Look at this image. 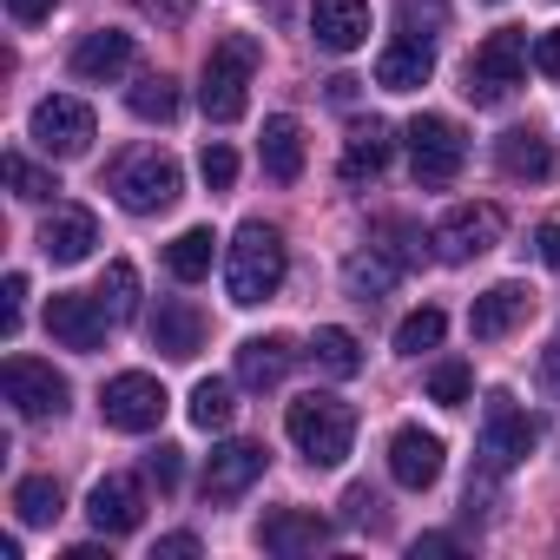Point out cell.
<instances>
[{
  "instance_id": "13",
  "label": "cell",
  "mask_w": 560,
  "mask_h": 560,
  "mask_svg": "<svg viewBox=\"0 0 560 560\" xmlns=\"http://www.w3.org/2000/svg\"><path fill=\"white\" fill-rule=\"evenodd\" d=\"M132 60H139V47H132V34H119V27H100V34H86L80 47H73V80H86V86H119L126 73H132Z\"/></svg>"
},
{
  "instance_id": "11",
  "label": "cell",
  "mask_w": 560,
  "mask_h": 560,
  "mask_svg": "<svg viewBox=\"0 0 560 560\" xmlns=\"http://www.w3.org/2000/svg\"><path fill=\"white\" fill-rule=\"evenodd\" d=\"M501 231H508V218H501L494 205H455V211L435 224V244H442L448 264H468V257H488V250L501 244Z\"/></svg>"
},
{
  "instance_id": "15",
  "label": "cell",
  "mask_w": 560,
  "mask_h": 560,
  "mask_svg": "<svg viewBox=\"0 0 560 560\" xmlns=\"http://www.w3.org/2000/svg\"><path fill=\"white\" fill-rule=\"evenodd\" d=\"M86 521L100 534H132L145 521V481L139 475H100L86 494Z\"/></svg>"
},
{
  "instance_id": "27",
  "label": "cell",
  "mask_w": 560,
  "mask_h": 560,
  "mask_svg": "<svg viewBox=\"0 0 560 560\" xmlns=\"http://www.w3.org/2000/svg\"><path fill=\"white\" fill-rule=\"evenodd\" d=\"M396 277H402V264L389 257V250H357L350 264H343V291L357 298V304H376V298H389V284H396Z\"/></svg>"
},
{
  "instance_id": "6",
  "label": "cell",
  "mask_w": 560,
  "mask_h": 560,
  "mask_svg": "<svg viewBox=\"0 0 560 560\" xmlns=\"http://www.w3.org/2000/svg\"><path fill=\"white\" fill-rule=\"evenodd\" d=\"M402 139H409V172H416V185H455V172L468 165V139H462V126L442 119V113H416Z\"/></svg>"
},
{
  "instance_id": "46",
  "label": "cell",
  "mask_w": 560,
  "mask_h": 560,
  "mask_svg": "<svg viewBox=\"0 0 560 560\" xmlns=\"http://www.w3.org/2000/svg\"><path fill=\"white\" fill-rule=\"evenodd\" d=\"M191 553H198V534H165L152 547V560H191Z\"/></svg>"
},
{
  "instance_id": "16",
  "label": "cell",
  "mask_w": 560,
  "mask_h": 560,
  "mask_svg": "<svg viewBox=\"0 0 560 560\" xmlns=\"http://www.w3.org/2000/svg\"><path fill=\"white\" fill-rule=\"evenodd\" d=\"M100 244V218L86 205H54V218L40 224V257L47 264H86Z\"/></svg>"
},
{
  "instance_id": "41",
  "label": "cell",
  "mask_w": 560,
  "mask_h": 560,
  "mask_svg": "<svg viewBox=\"0 0 560 560\" xmlns=\"http://www.w3.org/2000/svg\"><path fill=\"white\" fill-rule=\"evenodd\" d=\"M343 508H350V521H357V527H383V494H376V488H363V481H357V488L343 494Z\"/></svg>"
},
{
  "instance_id": "18",
  "label": "cell",
  "mask_w": 560,
  "mask_h": 560,
  "mask_svg": "<svg viewBox=\"0 0 560 560\" xmlns=\"http://www.w3.org/2000/svg\"><path fill=\"white\" fill-rule=\"evenodd\" d=\"M311 34L324 54H357L370 40V0H311Z\"/></svg>"
},
{
  "instance_id": "34",
  "label": "cell",
  "mask_w": 560,
  "mask_h": 560,
  "mask_svg": "<svg viewBox=\"0 0 560 560\" xmlns=\"http://www.w3.org/2000/svg\"><path fill=\"white\" fill-rule=\"evenodd\" d=\"M231 416H237V402H231V383L205 376V383L191 389V422H198V429H231Z\"/></svg>"
},
{
  "instance_id": "4",
  "label": "cell",
  "mask_w": 560,
  "mask_h": 560,
  "mask_svg": "<svg viewBox=\"0 0 560 560\" xmlns=\"http://www.w3.org/2000/svg\"><path fill=\"white\" fill-rule=\"evenodd\" d=\"M106 191H113L132 218H152V211H172V205H178L185 178H178V165H172L159 145H139V152H126V159L106 172Z\"/></svg>"
},
{
  "instance_id": "39",
  "label": "cell",
  "mask_w": 560,
  "mask_h": 560,
  "mask_svg": "<svg viewBox=\"0 0 560 560\" xmlns=\"http://www.w3.org/2000/svg\"><path fill=\"white\" fill-rule=\"evenodd\" d=\"M198 172H205L211 191H231V185H237V152H231V145H205V152H198Z\"/></svg>"
},
{
  "instance_id": "44",
  "label": "cell",
  "mask_w": 560,
  "mask_h": 560,
  "mask_svg": "<svg viewBox=\"0 0 560 560\" xmlns=\"http://www.w3.org/2000/svg\"><path fill=\"white\" fill-rule=\"evenodd\" d=\"M534 67H540L547 80H560V27H547V34L534 40Z\"/></svg>"
},
{
  "instance_id": "31",
  "label": "cell",
  "mask_w": 560,
  "mask_h": 560,
  "mask_svg": "<svg viewBox=\"0 0 560 560\" xmlns=\"http://www.w3.org/2000/svg\"><path fill=\"white\" fill-rule=\"evenodd\" d=\"M14 514H21L27 527H47V521L60 514V481H54V475H27V481L14 488Z\"/></svg>"
},
{
  "instance_id": "33",
  "label": "cell",
  "mask_w": 560,
  "mask_h": 560,
  "mask_svg": "<svg viewBox=\"0 0 560 560\" xmlns=\"http://www.w3.org/2000/svg\"><path fill=\"white\" fill-rule=\"evenodd\" d=\"M442 330H448V317H442L435 304H429V311H409V317L396 324V350H402V357H422V350L442 343Z\"/></svg>"
},
{
  "instance_id": "19",
  "label": "cell",
  "mask_w": 560,
  "mask_h": 560,
  "mask_svg": "<svg viewBox=\"0 0 560 560\" xmlns=\"http://www.w3.org/2000/svg\"><path fill=\"white\" fill-rule=\"evenodd\" d=\"M494 165H501L514 185H547V178L560 172L553 145H547L534 126H514V132H501V139H494Z\"/></svg>"
},
{
  "instance_id": "48",
  "label": "cell",
  "mask_w": 560,
  "mask_h": 560,
  "mask_svg": "<svg viewBox=\"0 0 560 560\" xmlns=\"http://www.w3.org/2000/svg\"><path fill=\"white\" fill-rule=\"evenodd\" d=\"M422 553H455V534H422V540H416V560H422Z\"/></svg>"
},
{
  "instance_id": "38",
  "label": "cell",
  "mask_w": 560,
  "mask_h": 560,
  "mask_svg": "<svg viewBox=\"0 0 560 560\" xmlns=\"http://www.w3.org/2000/svg\"><path fill=\"white\" fill-rule=\"evenodd\" d=\"M396 14H402V34L435 40V34L448 27V0H396Z\"/></svg>"
},
{
  "instance_id": "8",
  "label": "cell",
  "mask_w": 560,
  "mask_h": 560,
  "mask_svg": "<svg viewBox=\"0 0 560 560\" xmlns=\"http://www.w3.org/2000/svg\"><path fill=\"white\" fill-rule=\"evenodd\" d=\"M165 383L159 376H145V370H126V376H113L106 389H100V416H106V429H119V435H152L159 422H165Z\"/></svg>"
},
{
  "instance_id": "17",
  "label": "cell",
  "mask_w": 560,
  "mask_h": 560,
  "mask_svg": "<svg viewBox=\"0 0 560 560\" xmlns=\"http://www.w3.org/2000/svg\"><path fill=\"white\" fill-rule=\"evenodd\" d=\"M527 317H534V291H527V284H494V291L475 298L468 330H475V343H501V337L521 330Z\"/></svg>"
},
{
  "instance_id": "49",
  "label": "cell",
  "mask_w": 560,
  "mask_h": 560,
  "mask_svg": "<svg viewBox=\"0 0 560 560\" xmlns=\"http://www.w3.org/2000/svg\"><path fill=\"white\" fill-rule=\"evenodd\" d=\"M540 376L560 389V343H547V350H540Z\"/></svg>"
},
{
  "instance_id": "12",
  "label": "cell",
  "mask_w": 560,
  "mask_h": 560,
  "mask_svg": "<svg viewBox=\"0 0 560 560\" xmlns=\"http://www.w3.org/2000/svg\"><path fill=\"white\" fill-rule=\"evenodd\" d=\"M106 304L100 298H73V291H60L54 304H47V337L60 343V350H80V357H93L100 343H106Z\"/></svg>"
},
{
  "instance_id": "7",
  "label": "cell",
  "mask_w": 560,
  "mask_h": 560,
  "mask_svg": "<svg viewBox=\"0 0 560 560\" xmlns=\"http://www.w3.org/2000/svg\"><path fill=\"white\" fill-rule=\"evenodd\" d=\"M27 139H34L47 159H86V152H93V139H100V119H93V106H86V100L54 93V100H40V106H34Z\"/></svg>"
},
{
  "instance_id": "37",
  "label": "cell",
  "mask_w": 560,
  "mask_h": 560,
  "mask_svg": "<svg viewBox=\"0 0 560 560\" xmlns=\"http://www.w3.org/2000/svg\"><path fill=\"white\" fill-rule=\"evenodd\" d=\"M0 172H8L14 198H27V205H40V198H54V191H60V185H54V172H40L27 152H8V165H0Z\"/></svg>"
},
{
  "instance_id": "5",
  "label": "cell",
  "mask_w": 560,
  "mask_h": 560,
  "mask_svg": "<svg viewBox=\"0 0 560 560\" xmlns=\"http://www.w3.org/2000/svg\"><path fill=\"white\" fill-rule=\"evenodd\" d=\"M521 73H527V34H521V27H501V34H488V40L468 54V73H462L468 86H462V93H468L475 106H501V100L521 86Z\"/></svg>"
},
{
  "instance_id": "14",
  "label": "cell",
  "mask_w": 560,
  "mask_h": 560,
  "mask_svg": "<svg viewBox=\"0 0 560 560\" xmlns=\"http://www.w3.org/2000/svg\"><path fill=\"white\" fill-rule=\"evenodd\" d=\"M264 448L257 442H224V448H211V462H205V508H224V501H237L257 475H264Z\"/></svg>"
},
{
  "instance_id": "10",
  "label": "cell",
  "mask_w": 560,
  "mask_h": 560,
  "mask_svg": "<svg viewBox=\"0 0 560 560\" xmlns=\"http://www.w3.org/2000/svg\"><path fill=\"white\" fill-rule=\"evenodd\" d=\"M527 455H534V422L514 409V396H508V389H494V396H488V409H481V468L508 475V468H521Z\"/></svg>"
},
{
  "instance_id": "40",
  "label": "cell",
  "mask_w": 560,
  "mask_h": 560,
  "mask_svg": "<svg viewBox=\"0 0 560 560\" xmlns=\"http://www.w3.org/2000/svg\"><path fill=\"white\" fill-rule=\"evenodd\" d=\"M145 475H152V481H159V488L172 494V488H178V475H185V448H172V442H159V448L145 455Z\"/></svg>"
},
{
  "instance_id": "29",
  "label": "cell",
  "mask_w": 560,
  "mask_h": 560,
  "mask_svg": "<svg viewBox=\"0 0 560 560\" xmlns=\"http://www.w3.org/2000/svg\"><path fill=\"white\" fill-rule=\"evenodd\" d=\"M100 304H106V317L113 324H132L139 317V270L126 264V257H113L106 264V277H100V291H93Z\"/></svg>"
},
{
  "instance_id": "36",
  "label": "cell",
  "mask_w": 560,
  "mask_h": 560,
  "mask_svg": "<svg viewBox=\"0 0 560 560\" xmlns=\"http://www.w3.org/2000/svg\"><path fill=\"white\" fill-rule=\"evenodd\" d=\"M468 389H475V370H468L462 357H448V363H435V370H429V402L462 409V402H468Z\"/></svg>"
},
{
  "instance_id": "21",
  "label": "cell",
  "mask_w": 560,
  "mask_h": 560,
  "mask_svg": "<svg viewBox=\"0 0 560 560\" xmlns=\"http://www.w3.org/2000/svg\"><path fill=\"white\" fill-rule=\"evenodd\" d=\"M330 540V521H317V514H304V508H277V514H264V527H257V547L264 553H317Z\"/></svg>"
},
{
  "instance_id": "45",
  "label": "cell",
  "mask_w": 560,
  "mask_h": 560,
  "mask_svg": "<svg viewBox=\"0 0 560 560\" xmlns=\"http://www.w3.org/2000/svg\"><path fill=\"white\" fill-rule=\"evenodd\" d=\"M54 8H60V0H8V14H14L21 27H40V21H47Z\"/></svg>"
},
{
  "instance_id": "2",
  "label": "cell",
  "mask_w": 560,
  "mask_h": 560,
  "mask_svg": "<svg viewBox=\"0 0 560 560\" xmlns=\"http://www.w3.org/2000/svg\"><path fill=\"white\" fill-rule=\"evenodd\" d=\"M284 435L298 442V455L311 468H337L350 455V442H357V409L343 396H298L284 409Z\"/></svg>"
},
{
  "instance_id": "24",
  "label": "cell",
  "mask_w": 560,
  "mask_h": 560,
  "mask_svg": "<svg viewBox=\"0 0 560 560\" xmlns=\"http://www.w3.org/2000/svg\"><path fill=\"white\" fill-rule=\"evenodd\" d=\"M291 363H298L291 337H250V343H237V383L244 389H277V383L291 376Z\"/></svg>"
},
{
  "instance_id": "47",
  "label": "cell",
  "mask_w": 560,
  "mask_h": 560,
  "mask_svg": "<svg viewBox=\"0 0 560 560\" xmlns=\"http://www.w3.org/2000/svg\"><path fill=\"white\" fill-rule=\"evenodd\" d=\"M534 250H540V264H553V270H560V218L534 231Z\"/></svg>"
},
{
  "instance_id": "35",
  "label": "cell",
  "mask_w": 560,
  "mask_h": 560,
  "mask_svg": "<svg viewBox=\"0 0 560 560\" xmlns=\"http://www.w3.org/2000/svg\"><path fill=\"white\" fill-rule=\"evenodd\" d=\"M370 237H376V250H389L402 270H409V264H422V231H416L409 218H376V231H370Z\"/></svg>"
},
{
  "instance_id": "26",
  "label": "cell",
  "mask_w": 560,
  "mask_h": 560,
  "mask_svg": "<svg viewBox=\"0 0 560 560\" xmlns=\"http://www.w3.org/2000/svg\"><path fill=\"white\" fill-rule=\"evenodd\" d=\"M152 343H159L172 363H191V357L205 350V317L172 298V304H159V317H152Z\"/></svg>"
},
{
  "instance_id": "32",
  "label": "cell",
  "mask_w": 560,
  "mask_h": 560,
  "mask_svg": "<svg viewBox=\"0 0 560 560\" xmlns=\"http://www.w3.org/2000/svg\"><path fill=\"white\" fill-rule=\"evenodd\" d=\"M126 106H132L139 119H159V126H165V119L178 113V86H172L165 73H145V80H132V93H126Z\"/></svg>"
},
{
  "instance_id": "3",
  "label": "cell",
  "mask_w": 560,
  "mask_h": 560,
  "mask_svg": "<svg viewBox=\"0 0 560 560\" xmlns=\"http://www.w3.org/2000/svg\"><path fill=\"white\" fill-rule=\"evenodd\" d=\"M250 73H257V40H250V34H224V40L211 47V60H205V80H198V106H205L211 126L244 119V106H250Z\"/></svg>"
},
{
  "instance_id": "30",
  "label": "cell",
  "mask_w": 560,
  "mask_h": 560,
  "mask_svg": "<svg viewBox=\"0 0 560 560\" xmlns=\"http://www.w3.org/2000/svg\"><path fill=\"white\" fill-rule=\"evenodd\" d=\"M311 357H317L324 376H357V370H363V343H357L350 330H337V324H324V330L311 337Z\"/></svg>"
},
{
  "instance_id": "25",
  "label": "cell",
  "mask_w": 560,
  "mask_h": 560,
  "mask_svg": "<svg viewBox=\"0 0 560 560\" xmlns=\"http://www.w3.org/2000/svg\"><path fill=\"white\" fill-rule=\"evenodd\" d=\"M383 165H389V126L383 119H363V126H350V139H343V185H370V178H383Z\"/></svg>"
},
{
  "instance_id": "43",
  "label": "cell",
  "mask_w": 560,
  "mask_h": 560,
  "mask_svg": "<svg viewBox=\"0 0 560 560\" xmlns=\"http://www.w3.org/2000/svg\"><path fill=\"white\" fill-rule=\"evenodd\" d=\"M21 304H27V277L14 270V277H8V311H0V330H8V337L21 330Z\"/></svg>"
},
{
  "instance_id": "20",
  "label": "cell",
  "mask_w": 560,
  "mask_h": 560,
  "mask_svg": "<svg viewBox=\"0 0 560 560\" xmlns=\"http://www.w3.org/2000/svg\"><path fill=\"white\" fill-rule=\"evenodd\" d=\"M389 475L402 481V488H435L442 481V435H429V429H396L389 435Z\"/></svg>"
},
{
  "instance_id": "1",
  "label": "cell",
  "mask_w": 560,
  "mask_h": 560,
  "mask_svg": "<svg viewBox=\"0 0 560 560\" xmlns=\"http://www.w3.org/2000/svg\"><path fill=\"white\" fill-rule=\"evenodd\" d=\"M284 270H291V257H284L277 224H264V218L237 224V237L224 250V291H231V304H244V311L270 304L277 291H284Z\"/></svg>"
},
{
  "instance_id": "23",
  "label": "cell",
  "mask_w": 560,
  "mask_h": 560,
  "mask_svg": "<svg viewBox=\"0 0 560 560\" xmlns=\"http://www.w3.org/2000/svg\"><path fill=\"white\" fill-rule=\"evenodd\" d=\"M257 152H264V172H270L277 185H298V178H304V126H298L291 113H270V119H264Z\"/></svg>"
},
{
  "instance_id": "28",
  "label": "cell",
  "mask_w": 560,
  "mask_h": 560,
  "mask_svg": "<svg viewBox=\"0 0 560 560\" xmlns=\"http://www.w3.org/2000/svg\"><path fill=\"white\" fill-rule=\"evenodd\" d=\"M211 257H218V237H211V224H191V231H178V237L165 244V270L178 277V284H198V277L211 270Z\"/></svg>"
},
{
  "instance_id": "22",
  "label": "cell",
  "mask_w": 560,
  "mask_h": 560,
  "mask_svg": "<svg viewBox=\"0 0 560 560\" xmlns=\"http://www.w3.org/2000/svg\"><path fill=\"white\" fill-rule=\"evenodd\" d=\"M429 73H435V54L416 34H402V40H389L376 54V86L383 93H416V86H429Z\"/></svg>"
},
{
  "instance_id": "9",
  "label": "cell",
  "mask_w": 560,
  "mask_h": 560,
  "mask_svg": "<svg viewBox=\"0 0 560 560\" xmlns=\"http://www.w3.org/2000/svg\"><path fill=\"white\" fill-rule=\"evenodd\" d=\"M0 389H8L14 416H27V422H47V416L67 409V376L40 357H8L0 363Z\"/></svg>"
},
{
  "instance_id": "42",
  "label": "cell",
  "mask_w": 560,
  "mask_h": 560,
  "mask_svg": "<svg viewBox=\"0 0 560 560\" xmlns=\"http://www.w3.org/2000/svg\"><path fill=\"white\" fill-rule=\"evenodd\" d=\"M132 8H139L145 21H159V27H185L198 0H132Z\"/></svg>"
}]
</instances>
